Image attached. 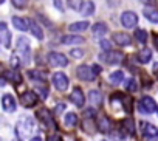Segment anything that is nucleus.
Returning a JSON list of instances; mask_svg holds the SVG:
<instances>
[{
	"instance_id": "30",
	"label": "nucleus",
	"mask_w": 158,
	"mask_h": 141,
	"mask_svg": "<svg viewBox=\"0 0 158 141\" xmlns=\"http://www.w3.org/2000/svg\"><path fill=\"white\" fill-rule=\"evenodd\" d=\"M30 76H31V79L39 81V82H45V79H47V76L42 72H39V70H33V72H30Z\"/></svg>"
},
{
	"instance_id": "6",
	"label": "nucleus",
	"mask_w": 158,
	"mask_h": 141,
	"mask_svg": "<svg viewBox=\"0 0 158 141\" xmlns=\"http://www.w3.org/2000/svg\"><path fill=\"white\" fill-rule=\"evenodd\" d=\"M76 75H77L79 79H82V81H92V79L96 78L93 68L89 67V65H79L77 70H76Z\"/></svg>"
},
{
	"instance_id": "26",
	"label": "nucleus",
	"mask_w": 158,
	"mask_h": 141,
	"mask_svg": "<svg viewBox=\"0 0 158 141\" xmlns=\"http://www.w3.org/2000/svg\"><path fill=\"white\" fill-rule=\"evenodd\" d=\"M93 13H95V3L89 0V2L84 3V6H82V10H81V14L87 17V16H92Z\"/></svg>"
},
{
	"instance_id": "39",
	"label": "nucleus",
	"mask_w": 158,
	"mask_h": 141,
	"mask_svg": "<svg viewBox=\"0 0 158 141\" xmlns=\"http://www.w3.org/2000/svg\"><path fill=\"white\" fill-rule=\"evenodd\" d=\"M64 110H65V104H57L56 106V113H60Z\"/></svg>"
},
{
	"instance_id": "5",
	"label": "nucleus",
	"mask_w": 158,
	"mask_h": 141,
	"mask_svg": "<svg viewBox=\"0 0 158 141\" xmlns=\"http://www.w3.org/2000/svg\"><path fill=\"white\" fill-rule=\"evenodd\" d=\"M48 64L53 67H67L68 65V59L65 57V54L53 51L48 54Z\"/></svg>"
},
{
	"instance_id": "3",
	"label": "nucleus",
	"mask_w": 158,
	"mask_h": 141,
	"mask_svg": "<svg viewBox=\"0 0 158 141\" xmlns=\"http://www.w3.org/2000/svg\"><path fill=\"white\" fill-rule=\"evenodd\" d=\"M17 53L22 56V62L28 64L30 62V42L27 37H19L17 40Z\"/></svg>"
},
{
	"instance_id": "27",
	"label": "nucleus",
	"mask_w": 158,
	"mask_h": 141,
	"mask_svg": "<svg viewBox=\"0 0 158 141\" xmlns=\"http://www.w3.org/2000/svg\"><path fill=\"white\" fill-rule=\"evenodd\" d=\"M3 76L8 78L11 82H16V84H20V81H22L20 75L17 73V70H11V72H6V73H3Z\"/></svg>"
},
{
	"instance_id": "41",
	"label": "nucleus",
	"mask_w": 158,
	"mask_h": 141,
	"mask_svg": "<svg viewBox=\"0 0 158 141\" xmlns=\"http://www.w3.org/2000/svg\"><path fill=\"white\" fill-rule=\"evenodd\" d=\"M48 141H62L57 135H51V136H48Z\"/></svg>"
},
{
	"instance_id": "1",
	"label": "nucleus",
	"mask_w": 158,
	"mask_h": 141,
	"mask_svg": "<svg viewBox=\"0 0 158 141\" xmlns=\"http://www.w3.org/2000/svg\"><path fill=\"white\" fill-rule=\"evenodd\" d=\"M16 130H17V135L19 136H28L34 130V121L31 118H23V119L19 121Z\"/></svg>"
},
{
	"instance_id": "17",
	"label": "nucleus",
	"mask_w": 158,
	"mask_h": 141,
	"mask_svg": "<svg viewBox=\"0 0 158 141\" xmlns=\"http://www.w3.org/2000/svg\"><path fill=\"white\" fill-rule=\"evenodd\" d=\"M13 25L20 30V31H27L30 30V19H22V17H13Z\"/></svg>"
},
{
	"instance_id": "14",
	"label": "nucleus",
	"mask_w": 158,
	"mask_h": 141,
	"mask_svg": "<svg viewBox=\"0 0 158 141\" xmlns=\"http://www.w3.org/2000/svg\"><path fill=\"white\" fill-rule=\"evenodd\" d=\"M71 101H73V104L76 106V107H82L84 106V101H85V98H84V93H82V90L79 89V87H76L73 92H71Z\"/></svg>"
},
{
	"instance_id": "11",
	"label": "nucleus",
	"mask_w": 158,
	"mask_h": 141,
	"mask_svg": "<svg viewBox=\"0 0 158 141\" xmlns=\"http://www.w3.org/2000/svg\"><path fill=\"white\" fill-rule=\"evenodd\" d=\"M20 102L25 106V107H34L36 104H37V95L34 93V92H25L23 95H22V98H20Z\"/></svg>"
},
{
	"instance_id": "45",
	"label": "nucleus",
	"mask_w": 158,
	"mask_h": 141,
	"mask_svg": "<svg viewBox=\"0 0 158 141\" xmlns=\"http://www.w3.org/2000/svg\"><path fill=\"white\" fill-rule=\"evenodd\" d=\"M156 112H158V107H156Z\"/></svg>"
},
{
	"instance_id": "42",
	"label": "nucleus",
	"mask_w": 158,
	"mask_h": 141,
	"mask_svg": "<svg viewBox=\"0 0 158 141\" xmlns=\"http://www.w3.org/2000/svg\"><path fill=\"white\" fill-rule=\"evenodd\" d=\"M31 141H44L40 136H34V138H31Z\"/></svg>"
},
{
	"instance_id": "24",
	"label": "nucleus",
	"mask_w": 158,
	"mask_h": 141,
	"mask_svg": "<svg viewBox=\"0 0 158 141\" xmlns=\"http://www.w3.org/2000/svg\"><path fill=\"white\" fill-rule=\"evenodd\" d=\"M64 122H65V126L70 127V129L76 127V124H77V116H76V113H73V112L67 113L65 118H64Z\"/></svg>"
},
{
	"instance_id": "44",
	"label": "nucleus",
	"mask_w": 158,
	"mask_h": 141,
	"mask_svg": "<svg viewBox=\"0 0 158 141\" xmlns=\"http://www.w3.org/2000/svg\"><path fill=\"white\" fill-rule=\"evenodd\" d=\"M3 2H5V0H0V3H3Z\"/></svg>"
},
{
	"instance_id": "16",
	"label": "nucleus",
	"mask_w": 158,
	"mask_h": 141,
	"mask_svg": "<svg viewBox=\"0 0 158 141\" xmlns=\"http://www.w3.org/2000/svg\"><path fill=\"white\" fill-rule=\"evenodd\" d=\"M141 130H143V135H144L146 138H149V139L158 136V129H156L155 126H152V124L143 122V124H141Z\"/></svg>"
},
{
	"instance_id": "9",
	"label": "nucleus",
	"mask_w": 158,
	"mask_h": 141,
	"mask_svg": "<svg viewBox=\"0 0 158 141\" xmlns=\"http://www.w3.org/2000/svg\"><path fill=\"white\" fill-rule=\"evenodd\" d=\"M37 118L47 126V127H50V129H56V124H54V119L51 118V115H50V110H47V109H40L39 112H37Z\"/></svg>"
},
{
	"instance_id": "18",
	"label": "nucleus",
	"mask_w": 158,
	"mask_h": 141,
	"mask_svg": "<svg viewBox=\"0 0 158 141\" xmlns=\"http://www.w3.org/2000/svg\"><path fill=\"white\" fill-rule=\"evenodd\" d=\"M60 42L64 45H79V44H84V37H81V36H64L60 39Z\"/></svg>"
},
{
	"instance_id": "32",
	"label": "nucleus",
	"mask_w": 158,
	"mask_h": 141,
	"mask_svg": "<svg viewBox=\"0 0 158 141\" xmlns=\"http://www.w3.org/2000/svg\"><path fill=\"white\" fill-rule=\"evenodd\" d=\"M135 37H136V40H139L141 44H144L147 40V33L144 30H136L135 31Z\"/></svg>"
},
{
	"instance_id": "40",
	"label": "nucleus",
	"mask_w": 158,
	"mask_h": 141,
	"mask_svg": "<svg viewBox=\"0 0 158 141\" xmlns=\"http://www.w3.org/2000/svg\"><path fill=\"white\" fill-rule=\"evenodd\" d=\"M92 68H93V72H95V75H96V76L101 73V67H99V65H93Z\"/></svg>"
},
{
	"instance_id": "15",
	"label": "nucleus",
	"mask_w": 158,
	"mask_h": 141,
	"mask_svg": "<svg viewBox=\"0 0 158 141\" xmlns=\"http://www.w3.org/2000/svg\"><path fill=\"white\" fill-rule=\"evenodd\" d=\"M98 129L102 133H109L112 130V121L106 115H99V118H98Z\"/></svg>"
},
{
	"instance_id": "8",
	"label": "nucleus",
	"mask_w": 158,
	"mask_h": 141,
	"mask_svg": "<svg viewBox=\"0 0 158 141\" xmlns=\"http://www.w3.org/2000/svg\"><path fill=\"white\" fill-rule=\"evenodd\" d=\"M53 85L59 90V92H65L68 89V78L64 73H56L53 76Z\"/></svg>"
},
{
	"instance_id": "36",
	"label": "nucleus",
	"mask_w": 158,
	"mask_h": 141,
	"mask_svg": "<svg viewBox=\"0 0 158 141\" xmlns=\"http://www.w3.org/2000/svg\"><path fill=\"white\" fill-rule=\"evenodd\" d=\"M13 5H14L17 10H22V8H25V5H27V0H13Z\"/></svg>"
},
{
	"instance_id": "23",
	"label": "nucleus",
	"mask_w": 158,
	"mask_h": 141,
	"mask_svg": "<svg viewBox=\"0 0 158 141\" xmlns=\"http://www.w3.org/2000/svg\"><path fill=\"white\" fill-rule=\"evenodd\" d=\"M89 99H90V102H92L95 107L101 106V102H102V96H101V93H99L98 90H92V92L89 93Z\"/></svg>"
},
{
	"instance_id": "43",
	"label": "nucleus",
	"mask_w": 158,
	"mask_h": 141,
	"mask_svg": "<svg viewBox=\"0 0 158 141\" xmlns=\"http://www.w3.org/2000/svg\"><path fill=\"white\" fill-rule=\"evenodd\" d=\"M153 42H155V45H156V48H158V36L153 37Z\"/></svg>"
},
{
	"instance_id": "31",
	"label": "nucleus",
	"mask_w": 158,
	"mask_h": 141,
	"mask_svg": "<svg viewBox=\"0 0 158 141\" xmlns=\"http://www.w3.org/2000/svg\"><path fill=\"white\" fill-rule=\"evenodd\" d=\"M123 79H124V73L123 72H113L110 75V82L112 84H119V82H123Z\"/></svg>"
},
{
	"instance_id": "22",
	"label": "nucleus",
	"mask_w": 158,
	"mask_h": 141,
	"mask_svg": "<svg viewBox=\"0 0 158 141\" xmlns=\"http://www.w3.org/2000/svg\"><path fill=\"white\" fill-rule=\"evenodd\" d=\"M93 36L95 37H98V36H104L107 31H109V27L104 23V22H98V23H95L93 25Z\"/></svg>"
},
{
	"instance_id": "33",
	"label": "nucleus",
	"mask_w": 158,
	"mask_h": 141,
	"mask_svg": "<svg viewBox=\"0 0 158 141\" xmlns=\"http://www.w3.org/2000/svg\"><path fill=\"white\" fill-rule=\"evenodd\" d=\"M126 89H127L129 92H136V89H138V84H136L133 79H129V81H127V84H126Z\"/></svg>"
},
{
	"instance_id": "38",
	"label": "nucleus",
	"mask_w": 158,
	"mask_h": 141,
	"mask_svg": "<svg viewBox=\"0 0 158 141\" xmlns=\"http://www.w3.org/2000/svg\"><path fill=\"white\" fill-rule=\"evenodd\" d=\"M53 3H54L56 10H59V11H62V10H64V3H62V0H53Z\"/></svg>"
},
{
	"instance_id": "4",
	"label": "nucleus",
	"mask_w": 158,
	"mask_h": 141,
	"mask_svg": "<svg viewBox=\"0 0 158 141\" xmlns=\"http://www.w3.org/2000/svg\"><path fill=\"white\" fill-rule=\"evenodd\" d=\"M156 104H155V101L152 99V98H149V96H144L141 101H139V104H138V110L141 112V113H153V112H156Z\"/></svg>"
},
{
	"instance_id": "21",
	"label": "nucleus",
	"mask_w": 158,
	"mask_h": 141,
	"mask_svg": "<svg viewBox=\"0 0 158 141\" xmlns=\"http://www.w3.org/2000/svg\"><path fill=\"white\" fill-rule=\"evenodd\" d=\"M89 20H82V22H74V23H71L70 27H68V30L71 31V33H79V31H84V30H87L89 28Z\"/></svg>"
},
{
	"instance_id": "29",
	"label": "nucleus",
	"mask_w": 158,
	"mask_h": 141,
	"mask_svg": "<svg viewBox=\"0 0 158 141\" xmlns=\"http://www.w3.org/2000/svg\"><path fill=\"white\" fill-rule=\"evenodd\" d=\"M68 6L73 10V11H81L82 6H84V2L82 0H67Z\"/></svg>"
},
{
	"instance_id": "7",
	"label": "nucleus",
	"mask_w": 158,
	"mask_h": 141,
	"mask_svg": "<svg viewBox=\"0 0 158 141\" xmlns=\"http://www.w3.org/2000/svg\"><path fill=\"white\" fill-rule=\"evenodd\" d=\"M138 23V16L133 11H124L121 14V25L124 28H133Z\"/></svg>"
},
{
	"instance_id": "34",
	"label": "nucleus",
	"mask_w": 158,
	"mask_h": 141,
	"mask_svg": "<svg viewBox=\"0 0 158 141\" xmlns=\"http://www.w3.org/2000/svg\"><path fill=\"white\" fill-rule=\"evenodd\" d=\"M70 56H73L74 59H81V57L84 56V50H77V48H74V50L70 51Z\"/></svg>"
},
{
	"instance_id": "2",
	"label": "nucleus",
	"mask_w": 158,
	"mask_h": 141,
	"mask_svg": "<svg viewBox=\"0 0 158 141\" xmlns=\"http://www.w3.org/2000/svg\"><path fill=\"white\" fill-rule=\"evenodd\" d=\"M101 60H104L106 64H110V65H116V64H121L124 60V54L121 51H107V53H102L101 56Z\"/></svg>"
},
{
	"instance_id": "10",
	"label": "nucleus",
	"mask_w": 158,
	"mask_h": 141,
	"mask_svg": "<svg viewBox=\"0 0 158 141\" xmlns=\"http://www.w3.org/2000/svg\"><path fill=\"white\" fill-rule=\"evenodd\" d=\"M0 40H2V45L5 48H10L11 47V34H10L5 22L0 23Z\"/></svg>"
},
{
	"instance_id": "37",
	"label": "nucleus",
	"mask_w": 158,
	"mask_h": 141,
	"mask_svg": "<svg viewBox=\"0 0 158 141\" xmlns=\"http://www.w3.org/2000/svg\"><path fill=\"white\" fill-rule=\"evenodd\" d=\"M36 92L40 95V98H42V99H45V98H47V95H48V90H47V89H44V87H37V89H36Z\"/></svg>"
},
{
	"instance_id": "19",
	"label": "nucleus",
	"mask_w": 158,
	"mask_h": 141,
	"mask_svg": "<svg viewBox=\"0 0 158 141\" xmlns=\"http://www.w3.org/2000/svg\"><path fill=\"white\" fill-rule=\"evenodd\" d=\"M143 14H144V17H146L149 22H152V23H158V11H156L155 8L147 6V8H144Z\"/></svg>"
},
{
	"instance_id": "20",
	"label": "nucleus",
	"mask_w": 158,
	"mask_h": 141,
	"mask_svg": "<svg viewBox=\"0 0 158 141\" xmlns=\"http://www.w3.org/2000/svg\"><path fill=\"white\" fill-rule=\"evenodd\" d=\"M30 31L33 33V36H34L36 39H39V40H42V39H44V31H42L40 25H39V23H36L34 20H30Z\"/></svg>"
},
{
	"instance_id": "35",
	"label": "nucleus",
	"mask_w": 158,
	"mask_h": 141,
	"mask_svg": "<svg viewBox=\"0 0 158 141\" xmlns=\"http://www.w3.org/2000/svg\"><path fill=\"white\" fill-rule=\"evenodd\" d=\"M99 47H101L106 53H107V51H112V47H110V42H109V40H101V42H99Z\"/></svg>"
},
{
	"instance_id": "12",
	"label": "nucleus",
	"mask_w": 158,
	"mask_h": 141,
	"mask_svg": "<svg viewBox=\"0 0 158 141\" xmlns=\"http://www.w3.org/2000/svg\"><path fill=\"white\" fill-rule=\"evenodd\" d=\"M2 107H3L5 112H14L16 110V99H14V96L10 95V93H5L2 96Z\"/></svg>"
},
{
	"instance_id": "25",
	"label": "nucleus",
	"mask_w": 158,
	"mask_h": 141,
	"mask_svg": "<svg viewBox=\"0 0 158 141\" xmlns=\"http://www.w3.org/2000/svg\"><path fill=\"white\" fill-rule=\"evenodd\" d=\"M150 59H152V51H150L149 48H143V50L138 53V60H139L141 64H147Z\"/></svg>"
},
{
	"instance_id": "28",
	"label": "nucleus",
	"mask_w": 158,
	"mask_h": 141,
	"mask_svg": "<svg viewBox=\"0 0 158 141\" xmlns=\"http://www.w3.org/2000/svg\"><path fill=\"white\" fill-rule=\"evenodd\" d=\"M123 129H124V132H129L130 135H133V133H135V124H133V119H130V118L124 119V122H123Z\"/></svg>"
},
{
	"instance_id": "13",
	"label": "nucleus",
	"mask_w": 158,
	"mask_h": 141,
	"mask_svg": "<svg viewBox=\"0 0 158 141\" xmlns=\"http://www.w3.org/2000/svg\"><path fill=\"white\" fill-rule=\"evenodd\" d=\"M112 37H113V42H115L116 45H121V47H129V45L132 44L130 36L126 34V33H115Z\"/></svg>"
}]
</instances>
